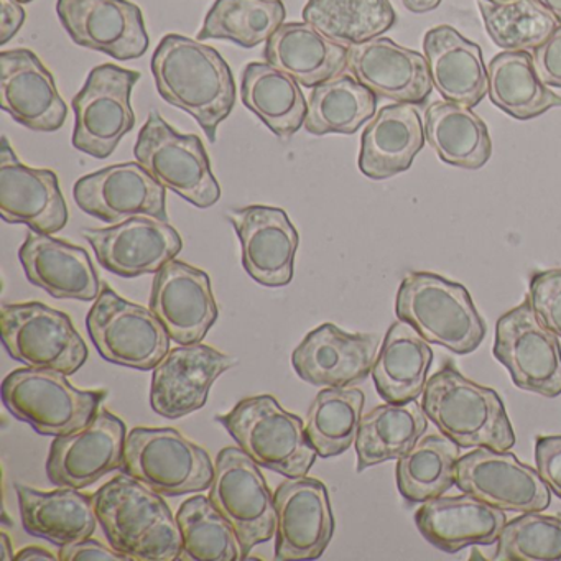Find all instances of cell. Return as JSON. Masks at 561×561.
<instances>
[{
    "instance_id": "cell-30",
    "label": "cell",
    "mask_w": 561,
    "mask_h": 561,
    "mask_svg": "<svg viewBox=\"0 0 561 561\" xmlns=\"http://www.w3.org/2000/svg\"><path fill=\"white\" fill-rule=\"evenodd\" d=\"M423 51L428 61L433 87L449 103L474 107L489 91L488 68L474 42L442 25L426 32Z\"/></svg>"
},
{
    "instance_id": "cell-50",
    "label": "cell",
    "mask_w": 561,
    "mask_h": 561,
    "mask_svg": "<svg viewBox=\"0 0 561 561\" xmlns=\"http://www.w3.org/2000/svg\"><path fill=\"white\" fill-rule=\"evenodd\" d=\"M25 11L19 0H0V45L9 44L25 22Z\"/></svg>"
},
{
    "instance_id": "cell-33",
    "label": "cell",
    "mask_w": 561,
    "mask_h": 561,
    "mask_svg": "<svg viewBox=\"0 0 561 561\" xmlns=\"http://www.w3.org/2000/svg\"><path fill=\"white\" fill-rule=\"evenodd\" d=\"M433 363L428 341L419 331L399 320L387 331L379 356L373 366L377 393L389 403H405L419 399L425 390L426 377Z\"/></svg>"
},
{
    "instance_id": "cell-12",
    "label": "cell",
    "mask_w": 561,
    "mask_h": 561,
    "mask_svg": "<svg viewBox=\"0 0 561 561\" xmlns=\"http://www.w3.org/2000/svg\"><path fill=\"white\" fill-rule=\"evenodd\" d=\"M139 80V71L117 65H101L91 71L73 100L75 149L94 159L113 156L124 136L136 126L130 94Z\"/></svg>"
},
{
    "instance_id": "cell-15",
    "label": "cell",
    "mask_w": 561,
    "mask_h": 561,
    "mask_svg": "<svg viewBox=\"0 0 561 561\" xmlns=\"http://www.w3.org/2000/svg\"><path fill=\"white\" fill-rule=\"evenodd\" d=\"M126 439V423L101 409L84 428L54 439L48 479L57 488H90L110 472L123 469Z\"/></svg>"
},
{
    "instance_id": "cell-25",
    "label": "cell",
    "mask_w": 561,
    "mask_h": 561,
    "mask_svg": "<svg viewBox=\"0 0 561 561\" xmlns=\"http://www.w3.org/2000/svg\"><path fill=\"white\" fill-rule=\"evenodd\" d=\"M0 104L15 123L37 133L61 129L68 116L54 75L25 48L0 54Z\"/></svg>"
},
{
    "instance_id": "cell-21",
    "label": "cell",
    "mask_w": 561,
    "mask_h": 561,
    "mask_svg": "<svg viewBox=\"0 0 561 561\" xmlns=\"http://www.w3.org/2000/svg\"><path fill=\"white\" fill-rule=\"evenodd\" d=\"M0 216L42 234H57L68 225V206L57 173L24 165L8 137L0 147Z\"/></svg>"
},
{
    "instance_id": "cell-8",
    "label": "cell",
    "mask_w": 561,
    "mask_h": 561,
    "mask_svg": "<svg viewBox=\"0 0 561 561\" xmlns=\"http://www.w3.org/2000/svg\"><path fill=\"white\" fill-rule=\"evenodd\" d=\"M134 156L160 185L196 208H211L221 198V190L199 137L176 133L157 111L150 113L140 130Z\"/></svg>"
},
{
    "instance_id": "cell-29",
    "label": "cell",
    "mask_w": 561,
    "mask_h": 561,
    "mask_svg": "<svg viewBox=\"0 0 561 561\" xmlns=\"http://www.w3.org/2000/svg\"><path fill=\"white\" fill-rule=\"evenodd\" d=\"M425 126L416 104L383 106L367 124L360 139L359 170L370 180L407 172L425 146Z\"/></svg>"
},
{
    "instance_id": "cell-19",
    "label": "cell",
    "mask_w": 561,
    "mask_h": 561,
    "mask_svg": "<svg viewBox=\"0 0 561 561\" xmlns=\"http://www.w3.org/2000/svg\"><path fill=\"white\" fill-rule=\"evenodd\" d=\"M165 190L139 162H129L83 176L73 195L81 211L119 225L134 216L167 221Z\"/></svg>"
},
{
    "instance_id": "cell-39",
    "label": "cell",
    "mask_w": 561,
    "mask_h": 561,
    "mask_svg": "<svg viewBox=\"0 0 561 561\" xmlns=\"http://www.w3.org/2000/svg\"><path fill=\"white\" fill-rule=\"evenodd\" d=\"M304 21L350 48L389 32L397 15L389 0H308Z\"/></svg>"
},
{
    "instance_id": "cell-10",
    "label": "cell",
    "mask_w": 561,
    "mask_h": 561,
    "mask_svg": "<svg viewBox=\"0 0 561 561\" xmlns=\"http://www.w3.org/2000/svg\"><path fill=\"white\" fill-rule=\"evenodd\" d=\"M87 327L101 357L129 369H156L172 343L152 310L124 300L110 287H104L94 300Z\"/></svg>"
},
{
    "instance_id": "cell-2",
    "label": "cell",
    "mask_w": 561,
    "mask_h": 561,
    "mask_svg": "<svg viewBox=\"0 0 561 561\" xmlns=\"http://www.w3.org/2000/svg\"><path fill=\"white\" fill-rule=\"evenodd\" d=\"M93 499L100 525L114 550L130 561L182 560V531L162 494L121 472Z\"/></svg>"
},
{
    "instance_id": "cell-43",
    "label": "cell",
    "mask_w": 561,
    "mask_h": 561,
    "mask_svg": "<svg viewBox=\"0 0 561 561\" xmlns=\"http://www.w3.org/2000/svg\"><path fill=\"white\" fill-rule=\"evenodd\" d=\"M176 522L183 538L182 560H244L234 527L209 497L196 495L183 502L176 512Z\"/></svg>"
},
{
    "instance_id": "cell-13",
    "label": "cell",
    "mask_w": 561,
    "mask_h": 561,
    "mask_svg": "<svg viewBox=\"0 0 561 561\" xmlns=\"http://www.w3.org/2000/svg\"><path fill=\"white\" fill-rule=\"evenodd\" d=\"M492 353L518 389L548 399L561 396L560 341L540 323L528 297L499 318Z\"/></svg>"
},
{
    "instance_id": "cell-7",
    "label": "cell",
    "mask_w": 561,
    "mask_h": 561,
    "mask_svg": "<svg viewBox=\"0 0 561 561\" xmlns=\"http://www.w3.org/2000/svg\"><path fill=\"white\" fill-rule=\"evenodd\" d=\"M215 465L205 448L173 428L137 426L127 435L121 471L167 497L211 488Z\"/></svg>"
},
{
    "instance_id": "cell-22",
    "label": "cell",
    "mask_w": 561,
    "mask_h": 561,
    "mask_svg": "<svg viewBox=\"0 0 561 561\" xmlns=\"http://www.w3.org/2000/svg\"><path fill=\"white\" fill-rule=\"evenodd\" d=\"M234 364L236 359L215 347L180 344L153 369L150 389L153 412L172 420L198 412L205 407L213 383Z\"/></svg>"
},
{
    "instance_id": "cell-53",
    "label": "cell",
    "mask_w": 561,
    "mask_h": 561,
    "mask_svg": "<svg viewBox=\"0 0 561 561\" xmlns=\"http://www.w3.org/2000/svg\"><path fill=\"white\" fill-rule=\"evenodd\" d=\"M547 11L551 12L558 24H561V0H538Z\"/></svg>"
},
{
    "instance_id": "cell-23",
    "label": "cell",
    "mask_w": 561,
    "mask_h": 561,
    "mask_svg": "<svg viewBox=\"0 0 561 561\" xmlns=\"http://www.w3.org/2000/svg\"><path fill=\"white\" fill-rule=\"evenodd\" d=\"M228 218L241 241L245 272L264 287L290 284L300 238L287 213L271 206H248L231 209Z\"/></svg>"
},
{
    "instance_id": "cell-6",
    "label": "cell",
    "mask_w": 561,
    "mask_h": 561,
    "mask_svg": "<svg viewBox=\"0 0 561 561\" xmlns=\"http://www.w3.org/2000/svg\"><path fill=\"white\" fill-rule=\"evenodd\" d=\"M64 373L27 367L2 382V402L11 415L44 436H61L84 428L100 412L104 390H80Z\"/></svg>"
},
{
    "instance_id": "cell-4",
    "label": "cell",
    "mask_w": 561,
    "mask_h": 561,
    "mask_svg": "<svg viewBox=\"0 0 561 561\" xmlns=\"http://www.w3.org/2000/svg\"><path fill=\"white\" fill-rule=\"evenodd\" d=\"M396 313L430 344L458 356L478 350L488 333L466 287L430 272H413L403 278Z\"/></svg>"
},
{
    "instance_id": "cell-40",
    "label": "cell",
    "mask_w": 561,
    "mask_h": 561,
    "mask_svg": "<svg viewBox=\"0 0 561 561\" xmlns=\"http://www.w3.org/2000/svg\"><path fill=\"white\" fill-rule=\"evenodd\" d=\"M459 446L445 435L420 439L397 461V485L410 504L446 494L456 484Z\"/></svg>"
},
{
    "instance_id": "cell-45",
    "label": "cell",
    "mask_w": 561,
    "mask_h": 561,
    "mask_svg": "<svg viewBox=\"0 0 561 561\" xmlns=\"http://www.w3.org/2000/svg\"><path fill=\"white\" fill-rule=\"evenodd\" d=\"M497 561H561V518L525 512L507 522L497 540Z\"/></svg>"
},
{
    "instance_id": "cell-47",
    "label": "cell",
    "mask_w": 561,
    "mask_h": 561,
    "mask_svg": "<svg viewBox=\"0 0 561 561\" xmlns=\"http://www.w3.org/2000/svg\"><path fill=\"white\" fill-rule=\"evenodd\" d=\"M535 462L541 479L561 499V435L538 436L535 443Z\"/></svg>"
},
{
    "instance_id": "cell-37",
    "label": "cell",
    "mask_w": 561,
    "mask_h": 561,
    "mask_svg": "<svg viewBox=\"0 0 561 561\" xmlns=\"http://www.w3.org/2000/svg\"><path fill=\"white\" fill-rule=\"evenodd\" d=\"M488 77L491 103L514 119L530 121L561 107V96L540 80L528 51L495 55L489 64Z\"/></svg>"
},
{
    "instance_id": "cell-14",
    "label": "cell",
    "mask_w": 561,
    "mask_h": 561,
    "mask_svg": "<svg viewBox=\"0 0 561 561\" xmlns=\"http://www.w3.org/2000/svg\"><path fill=\"white\" fill-rule=\"evenodd\" d=\"M456 488L505 512H541L551 502L550 488L537 469L488 446L459 458Z\"/></svg>"
},
{
    "instance_id": "cell-46",
    "label": "cell",
    "mask_w": 561,
    "mask_h": 561,
    "mask_svg": "<svg viewBox=\"0 0 561 561\" xmlns=\"http://www.w3.org/2000/svg\"><path fill=\"white\" fill-rule=\"evenodd\" d=\"M528 300L540 323L561 340V268L531 275Z\"/></svg>"
},
{
    "instance_id": "cell-9",
    "label": "cell",
    "mask_w": 561,
    "mask_h": 561,
    "mask_svg": "<svg viewBox=\"0 0 561 561\" xmlns=\"http://www.w3.org/2000/svg\"><path fill=\"white\" fill-rule=\"evenodd\" d=\"M0 330L12 359L27 367L73 376L87 363V343L71 318L41 301L5 304L0 313Z\"/></svg>"
},
{
    "instance_id": "cell-27",
    "label": "cell",
    "mask_w": 561,
    "mask_h": 561,
    "mask_svg": "<svg viewBox=\"0 0 561 561\" xmlns=\"http://www.w3.org/2000/svg\"><path fill=\"white\" fill-rule=\"evenodd\" d=\"M19 259L28 282L54 298L93 301L100 297V277L83 248L31 231Z\"/></svg>"
},
{
    "instance_id": "cell-1",
    "label": "cell",
    "mask_w": 561,
    "mask_h": 561,
    "mask_svg": "<svg viewBox=\"0 0 561 561\" xmlns=\"http://www.w3.org/2000/svg\"><path fill=\"white\" fill-rule=\"evenodd\" d=\"M157 91L163 101L198 121L211 142L231 114L236 84L225 58L199 41L170 34L152 57Z\"/></svg>"
},
{
    "instance_id": "cell-32",
    "label": "cell",
    "mask_w": 561,
    "mask_h": 561,
    "mask_svg": "<svg viewBox=\"0 0 561 561\" xmlns=\"http://www.w3.org/2000/svg\"><path fill=\"white\" fill-rule=\"evenodd\" d=\"M264 57L297 83L314 88L346 70L350 48L331 41L308 22H291L268 38Z\"/></svg>"
},
{
    "instance_id": "cell-55",
    "label": "cell",
    "mask_w": 561,
    "mask_h": 561,
    "mask_svg": "<svg viewBox=\"0 0 561 561\" xmlns=\"http://www.w3.org/2000/svg\"><path fill=\"white\" fill-rule=\"evenodd\" d=\"M489 2H494V4H505V2H511V0H489Z\"/></svg>"
},
{
    "instance_id": "cell-5",
    "label": "cell",
    "mask_w": 561,
    "mask_h": 561,
    "mask_svg": "<svg viewBox=\"0 0 561 561\" xmlns=\"http://www.w3.org/2000/svg\"><path fill=\"white\" fill-rule=\"evenodd\" d=\"M216 420L259 466L285 478L307 476L317 461L304 420L287 412L272 396L244 399Z\"/></svg>"
},
{
    "instance_id": "cell-54",
    "label": "cell",
    "mask_w": 561,
    "mask_h": 561,
    "mask_svg": "<svg viewBox=\"0 0 561 561\" xmlns=\"http://www.w3.org/2000/svg\"><path fill=\"white\" fill-rule=\"evenodd\" d=\"M0 537H2V548H4V550H2V560H12V558H15L14 557V550H12V547H11V538H9V535L5 534H2L0 535Z\"/></svg>"
},
{
    "instance_id": "cell-51",
    "label": "cell",
    "mask_w": 561,
    "mask_h": 561,
    "mask_svg": "<svg viewBox=\"0 0 561 561\" xmlns=\"http://www.w3.org/2000/svg\"><path fill=\"white\" fill-rule=\"evenodd\" d=\"M14 560H18V561H25V560L55 561V560H60V557H57V554L51 553V551H48L47 548L27 547V548H24V550L19 551V553L15 554Z\"/></svg>"
},
{
    "instance_id": "cell-38",
    "label": "cell",
    "mask_w": 561,
    "mask_h": 561,
    "mask_svg": "<svg viewBox=\"0 0 561 561\" xmlns=\"http://www.w3.org/2000/svg\"><path fill=\"white\" fill-rule=\"evenodd\" d=\"M377 96L350 75H337L313 88L305 129L313 136H351L376 116Z\"/></svg>"
},
{
    "instance_id": "cell-56",
    "label": "cell",
    "mask_w": 561,
    "mask_h": 561,
    "mask_svg": "<svg viewBox=\"0 0 561 561\" xmlns=\"http://www.w3.org/2000/svg\"><path fill=\"white\" fill-rule=\"evenodd\" d=\"M19 2H21V4H28V2H32V0H19Z\"/></svg>"
},
{
    "instance_id": "cell-41",
    "label": "cell",
    "mask_w": 561,
    "mask_h": 561,
    "mask_svg": "<svg viewBox=\"0 0 561 561\" xmlns=\"http://www.w3.org/2000/svg\"><path fill=\"white\" fill-rule=\"evenodd\" d=\"M364 393L350 387H328L308 410L307 430L311 445L323 459L343 455L356 443L363 420Z\"/></svg>"
},
{
    "instance_id": "cell-36",
    "label": "cell",
    "mask_w": 561,
    "mask_h": 561,
    "mask_svg": "<svg viewBox=\"0 0 561 561\" xmlns=\"http://www.w3.org/2000/svg\"><path fill=\"white\" fill-rule=\"evenodd\" d=\"M241 98L275 136L290 137L305 126L308 104L300 83L268 64H251L242 73Z\"/></svg>"
},
{
    "instance_id": "cell-31",
    "label": "cell",
    "mask_w": 561,
    "mask_h": 561,
    "mask_svg": "<svg viewBox=\"0 0 561 561\" xmlns=\"http://www.w3.org/2000/svg\"><path fill=\"white\" fill-rule=\"evenodd\" d=\"M18 495L25 531L57 547L93 537L100 525L93 495L81 494L80 489L42 492L18 484Z\"/></svg>"
},
{
    "instance_id": "cell-34",
    "label": "cell",
    "mask_w": 561,
    "mask_h": 561,
    "mask_svg": "<svg viewBox=\"0 0 561 561\" xmlns=\"http://www.w3.org/2000/svg\"><path fill=\"white\" fill-rule=\"evenodd\" d=\"M423 126L430 146L448 165L479 170L491 159L488 127L471 107L435 101L426 107Z\"/></svg>"
},
{
    "instance_id": "cell-24",
    "label": "cell",
    "mask_w": 561,
    "mask_h": 561,
    "mask_svg": "<svg viewBox=\"0 0 561 561\" xmlns=\"http://www.w3.org/2000/svg\"><path fill=\"white\" fill-rule=\"evenodd\" d=\"M379 336L346 333L324 323L308 333L291 354L295 373L311 386L350 387L373 373Z\"/></svg>"
},
{
    "instance_id": "cell-11",
    "label": "cell",
    "mask_w": 561,
    "mask_h": 561,
    "mask_svg": "<svg viewBox=\"0 0 561 561\" xmlns=\"http://www.w3.org/2000/svg\"><path fill=\"white\" fill-rule=\"evenodd\" d=\"M209 501L234 527L242 557L272 540L277 528V508L257 462L238 446L219 451Z\"/></svg>"
},
{
    "instance_id": "cell-16",
    "label": "cell",
    "mask_w": 561,
    "mask_h": 561,
    "mask_svg": "<svg viewBox=\"0 0 561 561\" xmlns=\"http://www.w3.org/2000/svg\"><path fill=\"white\" fill-rule=\"evenodd\" d=\"M275 560H317L334 534L327 485L318 479L287 478L275 492Z\"/></svg>"
},
{
    "instance_id": "cell-52",
    "label": "cell",
    "mask_w": 561,
    "mask_h": 561,
    "mask_svg": "<svg viewBox=\"0 0 561 561\" xmlns=\"http://www.w3.org/2000/svg\"><path fill=\"white\" fill-rule=\"evenodd\" d=\"M442 0H403V5L413 14H426V12L435 11Z\"/></svg>"
},
{
    "instance_id": "cell-26",
    "label": "cell",
    "mask_w": 561,
    "mask_h": 561,
    "mask_svg": "<svg viewBox=\"0 0 561 561\" xmlns=\"http://www.w3.org/2000/svg\"><path fill=\"white\" fill-rule=\"evenodd\" d=\"M347 68L376 96L393 103L425 104L435 88L426 58L390 38L350 47Z\"/></svg>"
},
{
    "instance_id": "cell-42",
    "label": "cell",
    "mask_w": 561,
    "mask_h": 561,
    "mask_svg": "<svg viewBox=\"0 0 561 561\" xmlns=\"http://www.w3.org/2000/svg\"><path fill=\"white\" fill-rule=\"evenodd\" d=\"M284 21L280 0H216L198 41H229L242 48H254L267 44Z\"/></svg>"
},
{
    "instance_id": "cell-18",
    "label": "cell",
    "mask_w": 561,
    "mask_h": 561,
    "mask_svg": "<svg viewBox=\"0 0 561 561\" xmlns=\"http://www.w3.org/2000/svg\"><path fill=\"white\" fill-rule=\"evenodd\" d=\"M83 238L100 264L123 278L157 274L183 248L182 238L169 221L150 216H134L113 228L84 229Z\"/></svg>"
},
{
    "instance_id": "cell-48",
    "label": "cell",
    "mask_w": 561,
    "mask_h": 561,
    "mask_svg": "<svg viewBox=\"0 0 561 561\" xmlns=\"http://www.w3.org/2000/svg\"><path fill=\"white\" fill-rule=\"evenodd\" d=\"M531 58L540 80L547 87L561 88V24L547 42L535 48Z\"/></svg>"
},
{
    "instance_id": "cell-3",
    "label": "cell",
    "mask_w": 561,
    "mask_h": 561,
    "mask_svg": "<svg viewBox=\"0 0 561 561\" xmlns=\"http://www.w3.org/2000/svg\"><path fill=\"white\" fill-rule=\"evenodd\" d=\"M422 409L436 428L459 448L508 451L514 430L495 390L479 386L453 366L433 374L422 393Z\"/></svg>"
},
{
    "instance_id": "cell-35",
    "label": "cell",
    "mask_w": 561,
    "mask_h": 561,
    "mask_svg": "<svg viewBox=\"0 0 561 561\" xmlns=\"http://www.w3.org/2000/svg\"><path fill=\"white\" fill-rule=\"evenodd\" d=\"M426 413L416 400L376 407L360 420L356 438L357 472L405 456L426 432Z\"/></svg>"
},
{
    "instance_id": "cell-17",
    "label": "cell",
    "mask_w": 561,
    "mask_h": 561,
    "mask_svg": "<svg viewBox=\"0 0 561 561\" xmlns=\"http://www.w3.org/2000/svg\"><path fill=\"white\" fill-rule=\"evenodd\" d=\"M57 12L80 47L119 61L136 60L149 48L142 11L129 0H58Z\"/></svg>"
},
{
    "instance_id": "cell-28",
    "label": "cell",
    "mask_w": 561,
    "mask_h": 561,
    "mask_svg": "<svg viewBox=\"0 0 561 561\" xmlns=\"http://www.w3.org/2000/svg\"><path fill=\"white\" fill-rule=\"evenodd\" d=\"M415 524L430 543L453 554L469 545H494L507 518L502 508L465 492L423 502Z\"/></svg>"
},
{
    "instance_id": "cell-44",
    "label": "cell",
    "mask_w": 561,
    "mask_h": 561,
    "mask_svg": "<svg viewBox=\"0 0 561 561\" xmlns=\"http://www.w3.org/2000/svg\"><path fill=\"white\" fill-rule=\"evenodd\" d=\"M478 8L489 37L505 51L535 50L560 25L538 0H511L505 4L479 0Z\"/></svg>"
},
{
    "instance_id": "cell-20",
    "label": "cell",
    "mask_w": 561,
    "mask_h": 561,
    "mask_svg": "<svg viewBox=\"0 0 561 561\" xmlns=\"http://www.w3.org/2000/svg\"><path fill=\"white\" fill-rule=\"evenodd\" d=\"M150 310L182 346L202 343L218 320L208 274L175 259L153 278Z\"/></svg>"
},
{
    "instance_id": "cell-49",
    "label": "cell",
    "mask_w": 561,
    "mask_h": 561,
    "mask_svg": "<svg viewBox=\"0 0 561 561\" xmlns=\"http://www.w3.org/2000/svg\"><path fill=\"white\" fill-rule=\"evenodd\" d=\"M61 561H130L126 554L119 553L113 547L107 548L101 541L94 538L77 541V543L67 545L60 548Z\"/></svg>"
}]
</instances>
